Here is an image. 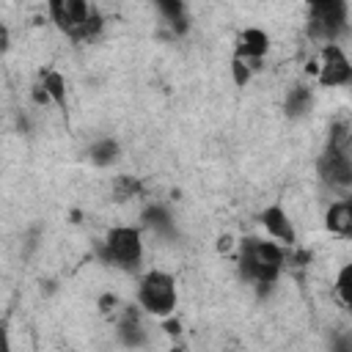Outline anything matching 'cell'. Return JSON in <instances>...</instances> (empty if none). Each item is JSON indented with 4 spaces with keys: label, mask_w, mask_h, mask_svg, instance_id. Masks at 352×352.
<instances>
[{
    "label": "cell",
    "mask_w": 352,
    "mask_h": 352,
    "mask_svg": "<svg viewBox=\"0 0 352 352\" xmlns=\"http://www.w3.org/2000/svg\"><path fill=\"white\" fill-rule=\"evenodd\" d=\"M283 270V250L275 242H264L258 236H245L239 242V272L258 292H267Z\"/></svg>",
    "instance_id": "6da1fadb"
},
{
    "label": "cell",
    "mask_w": 352,
    "mask_h": 352,
    "mask_svg": "<svg viewBox=\"0 0 352 352\" xmlns=\"http://www.w3.org/2000/svg\"><path fill=\"white\" fill-rule=\"evenodd\" d=\"M52 22L74 41H88L102 30V16L82 0H52L50 6Z\"/></svg>",
    "instance_id": "7a4b0ae2"
},
{
    "label": "cell",
    "mask_w": 352,
    "mask_h": 352,
    "mask_svg": "<svg viewBox=\"0 0 352 352\" xmlns=\"http://www.w3.org/2000/svg\"><path fill=\"white\" fill-rule=\"evenodd\" d=\"M99 258L118 270H138L143 258L140 231L132 226H116L107 231L104 242H99Z\"/></svg>",
    "instance_id": "3957f363"
},
{
    "label": "cell",
    "mask_w": 352,
    "mask_h": 352,
    "mask_svg": "<svg viewBox=\"0 0 352 352\" xmlns=\"http://www.w3.org/2000/svg\"><path fill=\"white\" fill-rule=\"evenodd\" d=\"M346 30V3L341 0H319L308 6V33L324 44H336Z\"/></svg>",
    "instance_id": "277c9868"
},
{
    "label": "cell",
    "mask_w": 352,
    "mask_h": 352,
    "mask_svg": "<svg viewBox=\"0 0 352 352\" xmlns=\"http://www.w3.org/2000/svg\"><path fill=\"white\" fill-rule=\"evenodd\" d=\"M138 302L154 316H168L176 308V280L160 270L146 272L138 289Z\"/></svg>",
    "instance_id": "5b68a950"
},
{
    "label": "cell",
    "mask_w": 352,
    "mask_h": 352,
    "mask_svg": "<svg viewBox=\"0 0 352 352\" xmlns=\"http://www.w3.org/2000/svg\"><path fill=\"white\" fill-rule=\"evenodd\" d=\"M316 173L324 184L336 190L352 187V157L338 146V140H330L324 146V151L316 160Z\"/></svg>",
    "instance_id": "8992f818"
},
{
    "label": "cell",
    "mask_w": 352,
    "mask_h": 352,
    "mask_svg": "<svg viewBox=\"0 0 352 352\" xmlns=\"http://www.w3.org/2000/svg\"><path fill=\"white\" fill-rule=\"evenodd\" d=\"M352 82V63L344 55L338 44H324L322 47V66H319V85L336 88V85H349Z\"/></svg>",
    "instance_id": "52a82bcc"
},
{
    "label": "cell",
    "mask_w": 352,
    "mask_h": 352,
    "mask_svg": "<svg viewBox=\"0 0 352 352\" xmlns=\"http://www.w3.org/2000/svg\"><path fill=\"white\" fill-rule=\"evenodd\" d=\"M267 50H270V36L258 28H245L236 36V58L248 60L250 69H258V60L261 55H267Z\"/></svg>",
    "instance_id": "ba28073f"
},
{
    "label": "cell",
    "mask_w": 352,
    "mask_h": 352,
    "mask_svg": "<svg viewBox=\"0 0 352 352\" xmlns=\"http://www.w3.org/2000/svg\"><path fill=\"white\" fill-rule=\"evenodd\" d=\"M258 220H261V226L270 231V236H272V239H278V242H286V245H294V242H297L294 226H292L289 214H286V212H283L278 204L267 206V209L258 214Z\"/></svg>",
    "instance_id": "9c48e42d"
},
{
    "label": "cell",
    "mask_w": 352,
    "mask_h": 352,
    "mask_svg": "<svg viewBox=\"0 0 352 352\" xmlns=\"http://www.w3.org/2000/svg\"><path fill=\"white\" fill-rule=\"evenodd\" d=\"M146 338L148 336H146V327L140 322V314L135 308H126L124 316L118 319V341L124 346H129V349H138V346L146 344Z\"/></svg>",
    "instance_id": "30bf717a"
},
{
    "label": "cell",
    "mask_w": 352,
    "mask_h": 352,
    "mask_svg": "<svg viewBox=\"0 0 352 352\" xmlns=\"http://www.w3.org/2000/svg\"><path fill=\"white\" fill-rule=\"evenodd\" d=\"M143 226L151 228L154 234L165 236V239H173L176 236V223L170 217V212L162 206V204H148L143 209Z\"/></svg>",
    "instance_id": "8fae6325"
},
{
    "label": "cell",
    "mask_w": 352,
    "mask_h": 352,
    "mask_svg": "<svg viewBox=\"0 0 352 352\" xmlns=\"http://www.w3.org/2000/svg\"><path fill=\"white\" fill-rule=\"evenodd\" d=\"M324 226L333 234H341V236H349L352 239V198H344V201L330 204V209L324 214Z\"/></svg>",
    "instance_id": "7c38bea8"
},
{
    "label": "cell",
    "mask_w": 352,
    "mask_h": 352,
    "mask_svg": "<svg viewBox=\"0 0 352 352\" xmlns=\"http://www.w3.org/2000/svg\"><path fill=\"white\" fill-rule=\"evenodd\" d=\"M157 8H160V14L165 16V22L173 28L176 36L187 33V28H190V16H187L184 3H179V0H160Z\"/></svg>",
    "instance_id": "4fadbf2b"
},
{
    "label": "cell",
    "mask_w": 352,
    "mask_h": 352,
    "mask_svg": "<svg viewBox=\"0 0 352 352\" xmlns=\"http://www.w3.org/2000/svg\"><path fill=\"white\" fill-rule=\"evenodd\" d=\"M311 104H314V94H311V88H308V85H294V88L286 94L283 110H286L289 118H300V116H305V113L311 110Z\"/></svg>",
    "instance_id": "5bb4252c"
},
{
    "label": "cell",
    "mask_w": 352,
    "mask_h": 352,
    "mask_svg": "<svg viewBox=\"0 0 352 352\" xmlns=\"http://www.w3.org/2000/svg\"><path fill=\"white\" fill-rule=\"evenodd\" d=\"M118 154H121V146H118V140H116V138H99V140L88 148L91 162H94V165H99V168L113 165V162L118 160Z\"/></svg>",
    "instance_id": "9a60e30c"
},
{
    "label": "cell",
    "mask_w": 352,
    "mask_h": 352,
    "mask_svg": "<svg viewBox=\"0 0 352 352\" xmlns=\"http://www.w3.org/2000/svg\"><path fill=\"white\" fill-rule=\"evenodd\" d=\"M44 91L50 94V99L58 107H66V85H63V77L58 72H47L44 74Z\"/></svg>",
    "instance_id": "2e32d148"
},
{
    "label": "cell",
    "mask_w": 352,
    "mask_h": 352,
    "mask_svg": "<svg viewBox=\"0 0 352 352\" xmlns=\"http://www.w3.org/2000/svg\"><path fill=\"white\" fill-rule=\"evenodd\" d=\"M336 289H338V297L352 308V261L338 272V280H336Z\"/></svg>",
    "instance_id": "e0dca14e"
},
{
    "label": "cell",
    "mask_w": 352,
    "mask_h": 352,
    "mask_svg": "<svg viewBox=\"0 0 352 352\" xmlns=\"http://www.w3.org/2000/svg\"><path fill=\"white\" fill-rule=\"evenodd\" d=\"M231 72H234V82H236V85H245V82L250 80V72H253V69H250L248 60H242V58L234 55V60H231Z\"/></svg>",
    "instance_id": "ac0fdd59"
},
{
    "label": "cell",
    "mask_w": 352,
    "mask_h": 352,
    "mask_svg": "<svg viewBox=\"0 0 352 352\" xmlns=\"http://www.w3.org/2000/svg\"><path fill=\"white\" fill-rule=\"evenodd\" d=\"M132 192H138V184L132 182V179H126V176H121L118 182H116V201H124V198H129Z\"/></svg>",
    "instance_id": "d6986e66"
},
{
    "label": "cell",
    "mask_w": 352,
    "mask_h": 352,
    "mask_svg": "<svg viewBox=\"0 0 352 352\" xmlns=\"http://www.w3.org/2000/svg\"><path fill=\"white\" fill-rule=\"evenodd\" d=\"M333 352H352V341L338 338V341H336V346H333Z\"/></svg>",
    "instance_id": "ffe728a7"
},
{
    "label": "cell",
    "mask_w": 352,
    "mask_h": 352,
    "mask_svg": "<svg viewBox=\"0 0 352 352\" xmlns=\"http://www.w3.org/2000/svg\"><path fill=\"white\" fill-rule=\"evenodd\" d=\"M0 47L8 50V28L6 25H0Z\"/></svg>",
    "instance_id": "44dd1931"
},
{
    "label": "cell",
    "mask_w": 352,
    "mask_h": 352,
    "mask_svg": "<svg viewBox=\"0 0 352 352\" xmlns=\"http://www.w3.org/2000/svg\"><path fill=\"white\" fill-rule=\"evenodd\" d=\"M107 305H116V297H113V294H110V297H107V294L102 297V311H107Z\"/></svg>",
    "instance_id": "7402d4cb"
},
{
    "label": "cell",
    "mask_w": 352,
    "mask_h": 352,
    "mask_svg": "<svg viewBox=\"0 0 352 352\" xmlns=\"http://www.w3.org/2000/svg\"><path fill=\"white\" fill-rule=\"evenodd\" d=\"M165 330H168L170 336H176V333H179V322H168V324H165Z\"/></svg>",
    "instance_id": "603a6c76"
},
{
    "label": "cell",
    "mask_w": 352,
    "mask_h": 352,
    "mask_svg": "<svg viewBox=\"0 0 352 352\" xmlns=\"http://www.w3.org/2000/svg\"><path fill=\"white\" fill-rule=\"evenodd\" d=\"M170 352H184V349H182V346H173V349H170Z\"/></svg>",
    "instance_id": "cb8c5ba5"
}]
</instances>
